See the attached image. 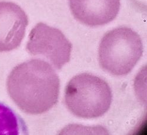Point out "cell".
Segmentation results:
<instances>
[{
  "label": "cell",
  "instance_id": "cell-1",
  "mask_svg": "<svg viewBox=\"0 0 147 135\" xmlns=\"http://www.w3.org/2000/svg\"><path fill=\"white\" fill-rule=\"evenodd\" d=\"M11 99L24 113L40 115L58 102L60 80L52 66L41 59H31L13 68L7 81Z\"/></svg>",
  "mask_w": 147,
  "mask_h": 135
},
{
  "label": "cell",
  "instance_id": "cell-2",
  "mask_svg": "<svg viewBox=\"0 0 147 135\" xmlns=\"http://www.w3.org/2000/svg\"><path fill=\"white\" fill-rule=\"evenodd\" d=\"M113 95L108 83L87 73L74 77L65 90V103L74 116L94 119L103 116L111 106Z\"/></svg>",
  "mask_w": 147,
  "mask_h": 135
},
{
  "label": "cell",
  "instance_id": "cell-3",
  "mask_svg": "<svg viewBox=\"0 0 147 135\" xmlns=\"http://www.w3.org/2000/svg\"><path fill=\"white\" fill-rule=\"evenodd\" d=\"M142 53L140 35L130 28L120 27L104 35L99 46V63L109 74L124 76L133 69Z\"/></svg>",
  "mask_w": 147,
  "mask_h": 135
},
{
  "label": "cell",
  "instance_id": "cell-4",
  "mask_svg": "<svg viewBox=\"0 0 147 135\" xmlns=\"http://www.w3.org/2000/svg\"><path fill=\"white\" fill-rule=\"evenodd\" d=\"M72 45L59 30L39 22L31 31L26 49L32 55H42L58 70L68 63Z\"/></svg>",
  "mask_w": 147,
  "mask_h": 135
},
{
  "label": "cell",
  "instance_id": "cell-5",
  "mask_svg": "<svg viewBox=\"0 0 147 135\" xmlns=\"http://www.w3.org/2000/svg\"><path fill=\"white\" fill-rule=\"evenodd\" d=\"M28 19L17 4L0 2V52L17 49L26 34Z\"/></svg>",
  "mask_w": 147,
  "mask_h": 135
},
{
  "label": "cell",
  "instance_id": "cell-6",
  "mask_svg": "<svg viewBox=\"0 0 147 135\" xmlns=\"http://www.w3.org/2000/svg\"><path fill=\"white\" fill-rule=\"evenodd\" d=\"M71 13L89 27H98L113 21L120 9V0H68Z\"/></svg>",
  "mask_w": 147,
  "mask_h": 135
},
{
  "label": "cell",
  "instance_id": "cell-7",
  "mask_svg": "<svg viewBox=\"0 0 147 135\" xmlns=\"http://www.w3.org/2000/svg\"><path fill=\"white\" fill-rule=\"evenodd\" d=\"M20 122L14 111L0 102V134H18Z\"/></svg>",
  "mask_w": 147,
  "mask_h": 135
}]
</instances>
